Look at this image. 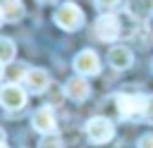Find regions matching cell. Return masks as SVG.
<instances>
[{"label":"cell","mask_w":153,"mask_h":148,"mask_svg":"<svg viewBox=\"0 0 153 148\" xmlns=\"http://www.w3.org/2000/svg\"><path fill=\"white\" fill-rule=\"evenodd\" d=\"M31 124H33V129L38 131V134H55L57 131V122H55V115H53V107H48V105H43V107H38L33 115H31Z\"/></svg>","instance_id":"7"},{"label":"cell","mask_w":153,"mask_h":148,"mask_svg":"<svg viewBox=\"0 0 153 148\" xmlns=\"http://www.w3.org/2000/svg\"><path fill=\"white\" fill-rule=\"evenodd\" d=\"M26 103V91L17 84H7L0 88V105L5 110H22Z\"/></svg>","instance_id":"6"},{"label":"cell","mask_w":153,"mask_h":148,"mask_svg":"<svg viewBox=\"0 0 153 148\" xmlns=\"http://www.w3.org/2000/svg\"><path fill=\"white\" fill-rule=\"evenodd\" d=\"M139 148H153V134H146L139 138Z\"/></svg>","instance_id":"17"},{"label":"cell","mask_w":153,"mask_h":148,"mask_svg":"<svg viewBox=\"0 0 153 148\" xmlns=\"http://www.w3.org/2000/svg\"><path fill=\"white\" fill-rule=\"evenodd\" d=\"M55 24L60 26V29H65V31H76V29H81V24H84V12H81V7L76 5V2H62L57 10H55Z\"/></svg>","instance_id":"1"},{"label":"cell","mask_w":153,"mask_h":148,"mask_svg":"<svg viewBox=\"0 0 153 148\" xmlns=\"http://www.w3.org/2000/svg\"><path fill=\"white\" fill-rule=\"evenodd\" d=\"M134 41H139L141 48H148V45L153 43V31H151L148 26H139V29L134 31Z\"/></svg>","instance_id":"14"},{"label":"cell","mask_w":153,"mask_h":148,"mask_svg":"<svg viewBox=\"0 0 153 148\" xmlns=\"http://www.w3.org/2000/svg\"><path fill=\"white\" fill-rule=\"evenodd\" d=\"M127 14L136 21H148L153 17V0H129Z\"/></svg>","instance_id":"11"},{"label":"cell","mask_w":153,"mask_h":148,"mask_svg":"<svg viewBox=\"0 0 153 148\" xmlns=\"http://www.w3.org/2000/svg\"><path fill=\"white\" fill-rule=\"evenodd\" d=\"M14 53H17L14 43H12L10 38L0 36V62H12V60H14Z\"/></svg>","instance_id":"13"},{"label":"cell","mask_w":153,"mask_h":148,"mask_svg":"<svg viewBox=\"0 0 153 148\" xmlns=\"http://www.w3.org/2000/svg\"><path fill=\"white\" fill-rule=\"evenodd\" d=\"M2 74H5V69H2V62H0V79H2Z\"/></svg>","instance_id":"20"},{"label":"cell","mask_w":153,"mask_h":148,"mask_svg":"<svg viewBox=\"0 0 153 148\" xmlns=\"http://www.w3.org/2000/svg\"><path fill=\"white\" fill-rule=\"evenodd\" d=\"M86 136H88L91 143L100 146V143H108V141L115 136V127H112V122L105 119V117H91V119L86 122Z\"/></svg>","instance_id":"3"},{"label":"cell","mask_w":153,"mask_h":148,"mask_svg":"<svg viewBox=\"0 0 153 148\" xmlns=\"http://www.w3.org/2000/svg\"><path fill=\"white\" fill-rule=\"evenodd\" d=\"M22 84H24V91H29V93L38 95V93H43V91H48V88H50V76H48V72H45V69L33 67V69H26V74H24V79H22Z\"/></svg>","instance_id":"5"},{"label":"cell","mask_w":153,"mask_h":148,"mask_svg":"<svg viewBox=\"0 0 153 148\" xmlns=\"http://www.w3.org/2000/svg\"><path fill=\"white\" fill-rule=\"evenodd\" d=\"M2 19H5V17H2V7H0V21H2Z\"/></svg>","instance_id":"22"},{"label":"cell","mask_w":153,"mask_h":148,"mask_svg":"<svg viewBox=\"0 0 153 148\" xmlns=\"http://www.w3.org/2000/svg\"><path fill=\"white\" fill-rule=\"evenodd\" d=\"M0 7H2V17H5L7 21H22L24 14H26L22 0H2Z\"/></svg>","instance_id":"12"},{"label":"cell","mask_w":153,"mask_h":148,"mask_svg":"<svg viewBox=\"0 0 153 148\" xmlns=\"http://www.w3.org/2000/svg\"><path fill=\"white\" fill-rule=\"evenodd\" d=\"M38 2H43V5H48V2H55V0H38Z\"/></svg>","instance_id":"21"},{"label":"cell","mask_w":153,"mask_h":148,"mask_svg":"<svg viewBox=\"0 0 153 148\" xmlns=\"http://www.w3.org/2000/svg\"><path fill=\"white\" fill-rule=\"evenodd\" d=\"M112 100H115V105H117V115L124 117V119H134V117L143 115L146 98L139 95V93H117Z\"/></svg>","instance_id":"2"},{"label":"cell","mask_w":153,"mask_h":148,"mask_svg":"<svg viewBox=\"0 0 153 148\" xmlns=\"http://www.w3.org/2000/svg\"><path fill=\"white\" fill-rule=\"evenodd\" d=\"M0 148H5V131L0 129Z\"/></svg>","instance_id":"19"},{"label":"cell","mask_w":153,"mask_h":148,"mask_svg":"<svg viewBox=\"0 0 153 148\" xmlns=\"http://www.w3.org/2000/svg\"><path fill=\"white\" fill-rule=\"evenodd\" d=\"M88 93H91V86L86 84V76L67 79V84H65V95H67V98H72V100H76V103H81V100H86V98H88Z\"/></svg>","instance_id":"9"},{"label":"cell","mask_w":153,"mask_h":148,"mask_svg":"<svg viewBox=\"0 0 153 148\" xmlns=\"http://www.w3.org/2000/svg\"><path fill=\"white\" fill-rule=\"evenodd\" d=\"M108 62H110L112 69H127V67H131L134 55H131L129 48H124V45H115V48H110V53H108Z\"/></svg>","instance_id":"10"},{"label":"cell","mask_w":153,"mask_h":148,"mask_svg":"<svg viewBox=\"0 0 153 148\" xmlns=\"http://www.w3.org/2000/svg\"><path fill=\"white\" fill-rule=\"evenodd\" d=\"M74 69L81 74V76H93L100 72V57L93 53V50H81L76 57H74Z\"/></svg>","instance_id":"8"},{"label":"cell","mask_w":153,"mask_h":148,"mask_svg":"<svg viewBox=\"0 0 153 148\" xmlns=\"http://www.w3.org/2000/svg\"><path fill=\"white\" fill-rule=\"evenodd\" d=\"M93 33L98 41H105V43H112L120 38V19L115 14H100L93 24Z\"/></svg>","instance_id":"4"},{"label":"cell","mask_w":153,"mask_h":148,"mask_svg":"<svg viewBox=\"0 0 153 148\" xmlns=\"http://www.w3.org/2000/svg\"><path fill=\"white\" fill-rule=\"evenodd\" d=\"M143 119L148 124H153V95L146 98V107H143Z\"/></svg>","instance_id":"16"},{"label":"cell","mask_w":153,"mask_h":148,"mask_svg":"<svg viewBox=\"0 0 153 148\" xmlns=\"http://www.w3.org/2000/svg\"><path fill=\"white\" fill-rule=\"evenodd\" d=\"M38 148H65V143H62V138L57 134H45L43 141L38 143Z\"/></svg>","instance_id":"15"},{"label":"cell","mask_w":153,"mask_h":148,"mask_svg":"<svg viewBox=\"0 0 153 148\" xmlns=\"http://www.w3.org/2000/svg\"><path fill=\"white\" fill-rule=\"evenodd\" d=\"M117 2H120V0H96V5H98L100 10H112Z\"/></svg>","instance_id":"18"}]
</instances>
